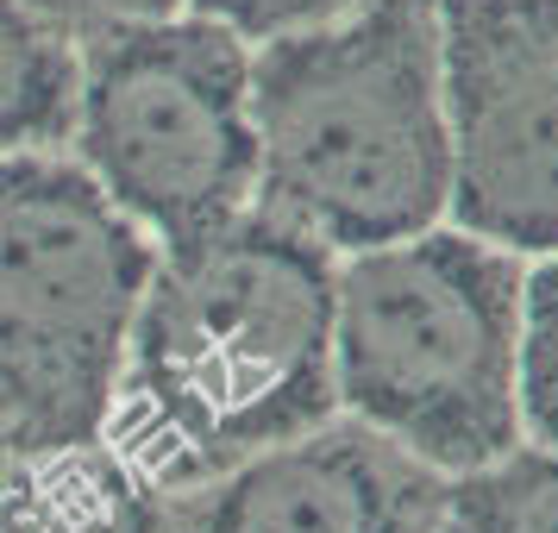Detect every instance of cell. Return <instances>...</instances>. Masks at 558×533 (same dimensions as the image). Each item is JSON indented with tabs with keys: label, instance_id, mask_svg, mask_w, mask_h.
<instances>
[{
	"label": "cell",
	"instance_id": "7c38bea8",
	"mask_svg": "<svg viewBox=\"0 0 558 533\" xmlns=\"http://www.w3.org/2000/svg\"><path fill=\"white\" fill-rule=\"evenodd\" d=\"M32 13L63 38V45H82L107 26H132V20H163V13H182L189 0H26Z\"/></svg>",
	"mask_w": 558,
	"mask_h": 533
},
{
	"label": "cell",
	"instance_id": "8992f818",
	"mask_svg": "<svg viewBox=\"0 0 558 533\" xmlns=\"http://www.w3.org/2000/svg\"><path fill=\"white\" fill-rule=\"evenodd\" d=\"M458 227L558 252V0H439Z\"/></svg>",
	"mask_w": 558,
	"mask_h": 533
},
{
	"label": "cell",
	"instance_id": "3957f363",
	"mask_svg": "<svg viewBox=\"0 0 558 533\" xmlns=\"http://www.w3.org/2000/svg\"><path fill=\"white\" fill-rule=\"evenodd\" d=\"M527 270L477 232H414L332 270V396L433 471H477L521 433Z\"/></svg>",
	"mask_w": 558,
	"mask_h": 533
},
{
	"label": "cell",
	"instance_id": "9c48e42d",
	"mask_svg": "<svg viewBox=\"0 0 558 533\" xmlns=\"http://www.w3.org/2000/svg\"><path fill=\"white\" fill-rule=\"evenodd\" d=\"M76 107V45H63L26 0H0V152L63 145Z\"/></svg>",
	"mask_w": 558,
	"mask_h": 533
},
{
	"label": "cell",
	"instance_id": "52a82bcc",
	"mask_svg": "<svg viewBox=\"0 0 558 533\" xmlns=\"http://www.w3.org/2000/svg\"><path fill=\"white\" fill-rule=\"evenodd\" d=\"M446 471L364 427L320 421L170 496V533H439Z\"/></svg>",
	"mask_w": 558,
	"mask_h": 533
},
{
	"label": "cell",
	"instance_id": "ba28073f",
	"mask_svg": "<svg viewBox=\"0 0 558 533\" xmlns=\"http://www.w3.org/2000/svg\"><path fill=\"white\" fill-rule=\"evenodd\" d=\"M0 533H170V496L107 439L63 452H7Z\"/></svg>",
	"mask_w": 558,
	"mask_h": 533
},
{
	"label": "cell",
	"instance_id": "5b68a950",
	"mask_svg": "<svg viewBox=\"0 0 558 533\" xmlns=\"http://www.w3.org/2000/svg\"><path fill=\"white\" fill-rule=\"evenodd\" d=\"M70 157L157 252L252 214V38L214 13H163L76 45Z\"/></svg>",
	"mask_w": 558,
	"mask_h": 533
},
{
	"label": "cell",
	"instance_id": "5bb4252c",
	"mask_svg": "<svg viewBox=\"0 0 558 533\" xmlns=\"http://www.w3.org/2000/svg\"><path fill=\"white\" fill-rule=\"evenodd\" d=\"M0 471H7V452H0Z\"/></svg>",
	"mask_w": 558,
	"mask_h": 533
},
{
	"label": "cell",
	"instance_id": "7a4b0ae2",
	"mask_svg": "<svg viewBox=\"0 0 558 533\" xmlns=\"http://www.w3.org/2000/svg\"><path fill=\"white\" fill-rule=\"evenodd\" d=\"M257 45V214L327 252L396 245L446 214L439 0H357Z\"/></svg>",
	"mask_w": 558,
	"mask_h": 533
},
{
	"label": "cell",
	"instance_id": "8fae6325",
	"mask_svg": "<svg viewBox=\"0 0 558 533\" xmlns=\"http://www.w3.org/2000/svg\"><path fill=\"white\" fill-rule=\"evenodd\" d=\"M521 421L558 452V257L521 289Z\"/></svg>",
	"mask_w": 558,
	"mask_h": 533
},
{
	"label": "cell",
	"instance_id": "30bf717a",
	"mask_svg": "<svg viewBox=\"0 0 558 533\" xmlns=\"http://www.w3.org/2000/svg\"><path fill=\"white\" fill-rule=\"evenodd\" d=\"M439 533H558V452H502L458 471Z\"/></svg>",
	"mask_w": 558,
	"mask_h": 533
},
{
	"label": "cell",
	"instance_id": "4fadbf2b",
	"mask_svg": "<svg viewBox=\"0 0 558 533\" xmlns=\"http://www.w3.org/2000/svg\"><path fill=\"white\" fill-rule=\"evenodd\" d=\"M189 7L227 20V26L245 32V38H270V32L314 26V20H327V13H345L357 0H189Z\"/></svg>",
	"mask_w": 558,
	"mask_h": 533
},
{
	"label": "cell",
	"instance_id": "6da1fadb",
	"mask_svg": "<svg viewBox=\"0 0 558 533\" xmlns=\"http://www.w3.org/2000/svg\"><path fill=\"white\" fill-rule=\"evenodd\" d=\"M332 252L270 214L157 252L107 408V446L163 496L320 427L332 396Z\"/></svg>",
	"mask_w": 558,
	"mask_h": 533
},
{
	"label": "cell",
	"instance_id": "277c9868",
	"mask_svg": "<svg viewBox=\"0 0 558 533\" xmlns=\"http://www.w3.org/2000/svg\"><path fill=\"white\" fill-rule=\"evenodd\" d=\"M151 270V232L63 145L0 152V452H63L107 433Z\"/></svg>",
	"mask_w": 558,
	"mask_h": 533
}]
</instances>
